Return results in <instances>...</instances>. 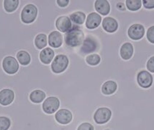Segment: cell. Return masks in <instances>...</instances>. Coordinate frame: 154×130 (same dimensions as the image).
Instances as JSON below:
<instances>
[{"instance_id": "cell-9", "label": "cell", "mask_w": 154, "mask_h": 130, "mask_svg": "<svg viewBox=\"0 0 154 130\" xmlns=\"http://www.w3.org/2000/svg\"><path fill=\"white\" fill-rule=\"evenodd\" d=\"M137 82L142 88H149L153 82V78L150 72L146 70H141L137 75Z\"/></svg>"}, {"instance_id": "cell-26", "label": "cell", "mask_w": 154, "mask_h": 130, "mask_svg": "<svg viewBox=\"0 0 154 130\" xmlns=\"http://www.w3.org/2000/svg\"><path fill=\"white\" fill-rule=\"evenodd\" d=\"M85 61L88 65L94 67V66H97L100 64L101 56L98 54H89L86 57Z\"/></svg>"}, {"instance_id": "cell-1", "label": "cell", "mask_w": 154, "mask_h": 130, "mask_svg": "<svg viewBox=\"0 0 154 130\" xmlns=\"http://www.w3.org/2000/svg\"><path fill=\"white\" fill-rule=\"evenodd\" d=\"M63 39L67 47L71 49L78 48L82 46L85 39L84 30L79 25L74 24L71 30L64 34Z\"/></svg>"}, {"instance_id": "cell-4", "label": "cell", "mask_w": 154, "mask_h": 130, "mask_svg": "<svg viewBox=\"0 0 154 130\" xmlns=\"http://www.w3.org/2000/svg\"><path fill=\"white\" fill-rule=\"evenodd\" d=\"M69 59L66 54H58L55 56L51 65V69L54 74H62L68 69Z\"/></svg>"}, {"instance_id": "cell-5", "label": "cell", "mask_w": 154, "mask_h": 130, "mask_svg": "<svg viewBox=\"0 0 154 130\" xmlns=\"http://www.w3.org/2000/svg\"><path fill=\"white\" fill-rule=\"evenodd\" d=\"M112 116V111L107 107L98 108L94 113L93 119L98 125H103L108 123Z\"/></svg>"}, {"instance_id": "cell-13", "label": "cell", "mask_w": 154, "mask_h": 130, "mask_svg": "<svg viewBox=\"0 0 154 130\" xmlns=\"http://www.w3.org/2000/svg\"><path fill=\"white\" fill-rule=\"evenodd\" d=\"M102 21V16L100 14L92 12L87 15L85 22V27L88 30H94L99 27Z\"/></svg>"}, {"instance_id": "cell-2", "label": "cell", "mask_w": 154, "mask_h": 130, "mask_svg": "<svg viewBox=\"0 0 154 130\" xmlns=\"http://www.w3.org/2000/svg\"><path fill=\"white\" fill-rule=\"evenodd\" d=\"M99 41L93 35L88 33L81 46L79 47V52L82 55L91 54L99 50Z\"/></svg>"}, {"instance_id": "cell-8", "label": "cell", "mask_w": 154, "mask_h": 130, "mask_svg": "<svg viewBox=\"0 0 154 130\" xmlns=\"http://www.w3.org/2000/svg\"><path fill=\"white\" fill-rule=\"evenodd\" d=\"M55 120L61 125H68L73 120V113L67 109H60L54 114Z\"/></svg>"}, {"instance_id": "cell-10", "label": "cell", "mask_w": 154, "mask_h": 130, "mask_svg": "<svg viewBox=\"0 0 154 130\" xmlns=\"http://www.w3.org/2000/svg\"><path fill=\"white\" fill-rule=\"evenodd\" d=\"M145 33L146 30L143 25L139 23H135L128 27V36L133 41H138L143 38Z\"/></svg>"}, {"instance_id": "cell-16", "label": "cell", "mask_w": 154, "mask_h": 130, "mask_svg": "<svg viewBox=\"0 0 154 130\" xmlns=\"http://www.w3.org/2000/svg\"><path fill=\"white\" fill-rule=\"evenodd\" d=\"M55 58V52L50 47H46L40 51L39 54V59L42 64L45 65H50Z\"/></svg>"}, {"instance_id": "cell-6", "label": "cell", "mask_w": 154, "mask_h": 130, "mask_svg": "<svg viewBox=\"0 0 154 130\" xmlns=\"http://www.w3.org/2000/svg\"><path fill=\"white\" fill-rule=\"evenodd\" d=\"M60 100L57 97L49 96L42 103V109L45 113L51 115L57 112L60 109Z\"/></svg>"}, {"instance_id": "cell-17", "label": "cell", "mask_w": 154, "mask_h": 130, "mask_svg": "<svg viewBox=\"0 0 154 130\" xmlns=\"http://www.w3.org/2000/svg\"><path fill=\"white\" fill-rule=\"evenodd\" d=\"M134 53V47L131 42H125L122 43L120 49V57L125 61L131 59Z\"/></svg>"}, {"instance_id": "cell-25", "label": "cell", "mask_w": 154, "mask_h": 130, "mask_svg": "<svg viewBox=\"0 0 154 130\" xmlns=\"http://www.w3.org/2000/svg\"><path fill=\"white\" fill-rule=\"evenodd\" d=\"M125 7L128 10L132 12L139 10L142 7V1L140 0H126Z\"/></svg>"}, {"instance_id": "cell-19", "label": "cell", "mask_w": 154, "mask_h": 130, "mask_svg": "<svg viewBox=\"0 0 154 130\" xmlns=\"http://www.w3.org/2000/svg\"><path fill=\"white\" fill-rule=\"evenodd\" d=\"M117 83L113 80H107L104 82L101 87V92L104 96H111L117 92Z\"/></svg>"}, {"instance_id": "cell-20", "label": "cell", "mask_w": 154, "mask_h": 130, "mask_svg": "<svg viewBox=\"0 0 154 130\" xmlns=\"http://www.w3.org/2000/svg\"><path fill=\"white\" fill-rule=\"evenodd\" d=\"M46 97V93H45V91L40 89H36L30 93L29 99L32 103L40 104L45 100Z\"/></svg>"}, {"instance_id": "cell-22", "label": "cell", "mask_w": 154, "mask_h": 130, "mask_svg": "<svg viewBox=\"0 0 154 130\" xmlns=\"http://www.w3.org/2000/svg\"><path fill=\"white\" fill-rule=\"evenodd\" d=\"M69 18L74 25H82L84 23V22H86L87 15L82 11H76V12L71 13Z\"/></svg>"}, {"instance_id": "cell-14", "label": "cell", "mask_w": 154, "mask_h": 130, "mask_svg": "<svg viewBox=\"0 0 154 130\" xmlns=\"http://www.w3.org/2000/svg\"><path fill=\"white\" fill-rule=\"evenodd\" d=\"M15 94L12 90L5 88L0 91V104L3 106H10L14 102Z\"/></svg>"}, {"instance_id": "cell-11", "label": "cell", "mask_w": 154, "mask_h": 130, "mask_svg": "<svg viewBox=\"0 0 154 130\" xmlns=\"http://www.w3.org/2000/svg\"><path fill=\"white\" fill-rule=\"evenodd\" d=\"M63 37L61 33L58 30H54L49 33L48 36V43L54 49H59L62 46Z\"/></svg>"}, {"instance_id": "cell-34", "label": "cell", "mask_w": 154, "mask_h": 130, "mask_svg": "<svg viewBox=\"0 0 154 130\" xmlns=\"http://www.w3.org/2000/svg\"><path fill=\"white\" fill-rule=\"evenodd\" d=\"M104 130H112V129H108V128H107V129H104Z\"/></svg>"}, {"instance_id": "cell-15", "label": "cell", "mask_w": 154, "mask_h": 130, "mask_svg": "<svg viewBox=\"0 0 154 130\" xmlns=\"http://www.w3.org/2000/svg\"><path fill=\"white\" fill-rule=\"evenodd\" d=\"M102 28L108 33H114L118 29V22L115 18L112 17H106L102 20Z\"/></svg>"}, {"instance_id": "cell-23", "label": "cell", "mask_w": 154, "mask_h": 130, "mask_svg": "<svg viewBox=\"0 0 154 130\" xmlns=\"http://www.w3.org/2000/svg\"><path fill=\"white\" fill-rule=\"evenodd\" d=\"M17 61L22 66H28L31 63L32 58L30 53L27 51L21 50L16 54Z\"/></svg>"}, {"instance_id": "cell-7", "label": "cell", "mask_w": 154, "mask_h": 130, "mask_svg": "<svg viewBox=\"0 0 154 130\" xmlns=\"http://www.w3.org/2000/svg\"><path fill=\"white\" fill-rule=\"evenodd\" d=\"M2 68L8 75H14L20 69L19 62L14 56H6L2 61Z\"/></svg>"}, {"instance_id": "cell-30", "label": "cell", "mask_w": 154, "mask_h": 130, "mask_svg": "<svg viewBox=\"0 0 154 130\" xmlns=\"http://www.w3.org/2000/svg\"><path fill=\"white\" fill-rule=\"evenodd\" d=\"M146 68L150 72L154 73V56H151L148 60L147 64H146Z\"/></svg>"}, {"instance_id": "cell-33", "label": "cell", "mask_w": 154, "mask_h": 130, "mask_svg": "<svg viewBox=\"0 0 154 130\" xmlns=\"http://www.w3.org/2000/svg\"><path fill=\"white\" fill-rule=\"evenodd\" d=\"M115 7H116V9H117V10L120 11L124 12V11L126 10L125 5V4L123 2H118L116 4V5H115Z\"/></svg>"}, {"instance_id": "cell-32", "label": "cell", "mask_w": 154, "mask_h": 130, "mask_svg": "<svg viewBox=\"0 0 154 130\" xmlns=\"http://www.w3.org/2000/svg\"><path fill=\"white\" fill-rule=\"evenodd\" d=\"M56 3L57 5L61 8H64V7H66L70 3V1L69 0H57L56 1Z\"/></svg>"}, {"instance_id": "cell-21", "label": "cell", "mask_w": 154, "mask_h": 130, "mask_svg": "<svg viewBox=\"0 0 154 130\" xmlns=\"http://www.w3.org/2000/svg\"><path fill=\"white\" fill-rule=\"evenodd\" d=\"M34 44L38 50H43L46 48L48 43V36L45 33H38L34 39Z\"/></svg>"}, {"instance_id": "cell-24", "label": "cell", "mask_w": 154, "mask_h": 130, "mask_svg": "<svg viewBox=\"0 0 154 130\" xmlns=\"http://www.w3.org/2000/svg\"><path fill=\"white\" fill-rule=\"evenodd\" d=\"M19 0H5L4 1V8L8 13H12L19 7Z\"/></svg>"}, {"instance_id": "cell-28", "label": "cell", "mask_w": 154, "mask_h": 130, "mask_svg": "<svg viewBox=\"0 0 154 130\" xmlns=\"http://www.w3.org/2000/svg\"><path fill=\"white\" fill-rule=\"evenodd\" d=\"M146 38L150 43L154 44V25L148 27L146 32Z\"/></svg>"}, {"instance_id": "cell-12", "label": "cell", "mask_w": 154, "mask_h": 130, "mask_svg": "<svg viewBox=\"0 0 154 130\" xmlns=\"http://www.w3.org/2000/svg\"><path fill=\"white\" fill-rule=\"evenodd\" d=\"M56 27L57 30L60 33H66L68 31L70 30L73 26L72 22L70 20L69 17L63 15L58 17L56 21Z\"/></svg>"}, {"instance_id": "cell-29", "label": "cell", "mask_w": 154, "mask_h": 130, "mask_svg": "<svg viewBox=\"0 0 154 130\" xmlns=\"http://www.w3.org/2000/svg\"><path fill=\"white\" fill-rule=\"evenodd\" d=\"M76 130H94V127L89 122H83L78 126Z\"/></svg>"}, {"instance_id": "cell-27", "label": "cell", "mask_w": 154, "mask_h": 130, "mask_svg": "<svg viewBox=\"0 0 154 130\" xmlns=\"http://www.w3.org/2000/svg\"><path fill=\"white\" fill-rule=\"evenodd\" d=\"M11 120L9 117L0 116V130H9L11 127Z\"/></svg>"}, {"instance_id": "cell-18", "label": "cell", "mask_w": 154, "mask_h": 130, "mask_svg": "<svg viewBox=\"0 0 154 130\" xmlns=\"http://www.w3.org/2000/svg\"><path fill=\"white\" fill-rule=\"evenodd\" d=\"M94 8L98 14L106 16L109 14L111 6L109 1L107 0H97L94 2Z\"/></svg>"}, {"instance_id": "cell-3", "label": "cell", "mask_w": 154, "mask_h": 130, "mask_svg": "<svg viewBox=\"0 0 154 130\" xmlns=\"http://www.w3.org/2000/svg\"><path fill=\"white\" fill-rule=\"evenodd\" d=\"M38 13V7L35 5L31 3L27 4L21 11L20 19H21V21L25 24H32L37 19Z\"/></svg>"}, {"instance_id": "cell-31", "label": "cell", "mask_w": 154, "mask_h": 130, "mask_svg": "<svg viewBox=\"0 0 154 130\" xmlns=\"http://www.w3.org/2000/svg\"><path fill=\"white\" fill-rule=\"evenodd\" d=\"M142 4L145 8L148 10L154 9V0H143Z\"/></svg>"}]
</instances>
